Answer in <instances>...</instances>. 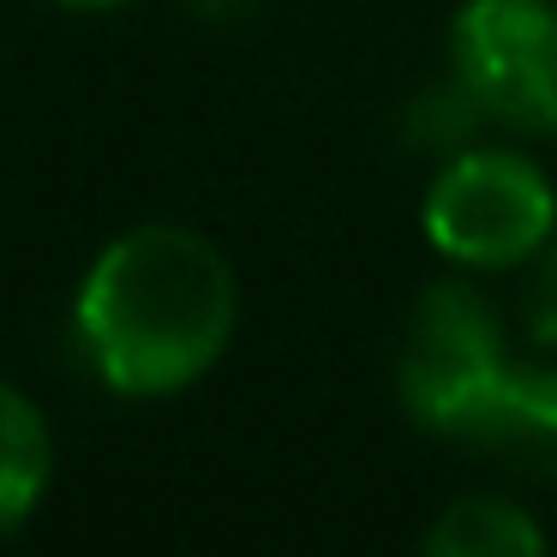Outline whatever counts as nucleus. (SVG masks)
Instances as JSON below:
<instances>
[{
    "mask_svg": "<svg viewBox=\"0 0 557 557\" xmlns=\"http://www.w3.org/2000/svg\"><path fill=\"white\" fill-rule=\"evenodd\" d=\"M240 288L216 240L181 222L126 228L97 252L73 300L90 372L114 396H181L234 342Z\"/></svg>",
    "mask_w": 557,
    "mask_h": 557,
    "instance_id": "obj_1",
    "label": "nucleus"
},
{
    "mask_svg": "<svg viewBox=\"0 0 557 557\" xmlns=\"http://www.w3.org/2000/svg\"><path fill=\"white\" fill-rule=\"evenodd\" d=\"M509 377L504 330L492 306L468 282H432L413 306L408 342L396 360V384L408 413L425 432L480 437L497 408V389Z\"/></svg>",
    "mask_w": 557,
    "mask_h": 557,
    "instance_id": "obj_2",
    "label": "nucleus"
},
{
    "mask_svg": "<svg viewBox=\"0 0 557 557\" xmlns=\"http://www.w3.org/2000/svg\"><path fill=\"white\" fill-rule=\"evenodd\" d=\"M425 240L461 270H521L557 234V193L521 150H456L425 186Z\"/></svg>",
    "mask_w": 557,
    "mask_h": 557,
    "instance_id": "obj_3",
    "label": "nucleus"
},
{
    "mask_svg": "<svg viewBox=\"0 0 557 557\" xmlns=\"http://www.w3.org/2000/svg\"><path fill=\"white\" fill-rule=\"evenodd\" d=\"M449 73L485 121L509 133H557V7L552 0H461L449 25Z\"/></svg>",
    "mask_w": 557,
    "mask_h": 557,
    "instance_id": "obj_4",
    "label": "nucleus"
},
{
    "mask_svg": "<svg viewBox=\"0 0 557 557\" xmlns=\"http://www.w3.org/2000/svg\"><path fill=\"white\" fill-rule=\"evenodd\" d=\"M473 444H492L528 480H557V366H509L492 420Z\"/></svg>",
    "mask_w": 557,
    "mask_h": 557,
    "instance_id": "obj_5",
    "label": "nucleus"
},
{
    "mask_svg": "<svg viewBox=\"0 0 557 557\" xmlns=\"http://www.w3.org/2000/svg\"><path fill=\"white\" fill-rule=\"evenodd\" d=\"M49 473H54L49 420L25 389L0 377V540L37 516Z\"/></svg>",
    "mask_w": 557,
    "mask_h": 557,
    "instance_id": "obj_6",
    "label": "nucleus"
},
{
    "mask_svg": "<svg viewBox=\"0 0 557 557\" xmlns=\"http://www.w3.org/2000/svg\"><path fill=\"white\" fill-rule=\"evenodd\" d=\"M425 552L432 557H533L545 552V528L509 497H461V504L437 509L425 528Z\"/></svg>",
    "mask_w": 557,
    "mask_h": 557,
    "instance_id": "obj_7",
    "label": "nucleus"
},
{
    "mask_svg": "<svg viewBox=\"0 0 557 557\" xmlns=\"http://www.w3.org/2000/svg\"><path fill=\"white\" fill-rule=\"evenodd\" d=\"M521 330L540 348H557V234L521 264Z\"/></svg>",
    "mask_w": 557,
    "mask_h": 557,
    "instance_id": "obj_8",
    "label": "nucleus"
},
{
    "mask_svg": "<svg viewBox=\"0 0 557 557\" xmlns=\"http://www.w3.org/2000/svg\"><path fill=\"white\" fill-rule=\"evenodd\" d=\"M198 13H210V18H234V13H246V0H198Z\"/></svg>",
    "mask_w": 557,
    "mask_h": 557,
    "instance_id": "obj_9",
    "label": "nucleus"
},
{
    "mask_svg": "<svg viewBox=\"0 0 557 557\" xmlns=\"http://www.w3.org/2000/svg\"><path fill=\"white\" fill-rule=\"evenodd\" d=\"M54 7H73V13H109V7H133V0H54Z\"/></svg>",
    "mask_w": 557,
    "mask_h": 557,
    "instance_id": "obj_10",
    "label": "nucleus"
}]
</instances>
